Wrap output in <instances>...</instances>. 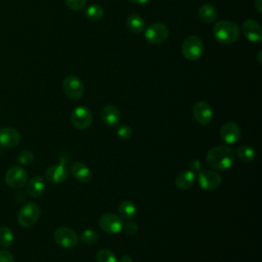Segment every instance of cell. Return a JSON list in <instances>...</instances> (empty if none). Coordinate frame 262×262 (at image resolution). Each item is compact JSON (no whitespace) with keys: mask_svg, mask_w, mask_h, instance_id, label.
Listing matches in <instances>:
<instances>
[{"mask_svg":"<svg viewBox=\"0 0 262 262\" xmlns=\"http://www.w3.org/2000/svg\"><path fill=\"white\" fill-rule=\"evenodd\" d=\"M192 114L195 121L201 125H208L213 119V110L211 105L204 100L194 103Z\"/></svg>","mask_w":262,"mask_h":262,"instance_id":"cell-13","label":"cell"},{"mask_svg":"<svg viewBox=\"0 0 262 262\" xmlns=\"http://www.w3.org/2000/svg\"><path fill=\"white\" fill-rule=\"evenodd\" d=\"M123 219L114 213H104L99 218L100 228L110 234L119 233L123 229Z\"/></svg>","mask_w":262,"mask_h":262,"instance_id":"cell-10","label":"cell"},{"mask_svg":"<svg viewBox=\"0 0 262 262\" xmlns=\"http://www.w3.org/2000/svg\"><path fill=\"white\" fill-rule=\"evenodd\" d=\"M236 156L241 161L250 163V162L254 161L255 156H256V151H255V148L253 146H251L249 144H244V145H241L237 148Z\"/></svg>","mask_w":262,"mask_h":262,"instance_id":"cell-24","label":"cell"},{"mask_svg":"<svg viewBox=\"0 0 262 262\" xmlns=\"http://www.w3.org/2000/svg\"><path fill=\"white\" fill-rule=\"evenodd\" d=\"M117 135L119 138L126 140L129 139L132 135V129L127 124H122L117 128Z\"/></svg>","mask_w":262,"mask_h":262,"instance_id":"cell-30","label":"cell"},{"mask_svg":"<svg viewBox=\"0 0 262 262\" xmlns=\"http://www.w3.org/2000/svg\"><path fill=\"white\" fill-rule=\"evenodd\" d=\"M93 116L90 108L85 105H79L75 107L71 115V122L75 128L79 130H85L92 124Z\"/></svg>","mask_w":262,"mask_h":262,"instance_id":"cell-5","label":"cell"},{"mask_svg":"<svg viewBox=\"0 0 262 262\" xmlns=\"http://www.w3.org/2000/svg\"><path fill=\"white\" fill-rule=\"evenodd\" d=\"M198 182L203 189L214 190L220 186L222 178L218 172L211 169H205L199 172Z\"/></svg>","mask_w":262,"mask_h":262,"instance_id":"cell-9","label":"cell"},{"mask_svg":"<svg viewBox=\"0 0 262 262\" xmlns=\"http://www.w3.org/2000/svg\"><path fill=\"white\" fill-rule=\"evenodd\" d=\"M46 189L45 181L40 176H34L27 184V192L31 198L41 196Z\"/></svg>","mask_w":262,"mask_h":262,"instance_id":"cell-19","label":"cell"},{"mask_svg":"<svg viewBox=\"0 0 262 262\" xmlns=\"http://www.w3.org/2000/svg\"><path fill=\"white\" fill-rule=\"evenodd\" d=\"M96 262H118L116 254L108 249H101L96 253Z\"/></svg>","mask_w":262,"mask_h":262,"instance_id":"cell-27","label":"cell"},{"mask_svg":"<svg viewBox=\"0 0 262 262\" xmlns=\"http://www.w3.org/2000/svg\"><path fill=\"white\" fill-rule=\"evenodd\" d=\"M71 172L74 177L82 183H87L92 178V172L90 168L81 162H74L71 165Z\"/></svg>","mask_w":262,"mask_h":262,"instance_id":"cell-18","label":"cell"},{"mask_svg":"<svg viewBox=\"0 0 262 262\" xmlns=\"http://www.w3.org/2000/svg\"><path fill=\"white\" fill-rule=\"evenodd\" d=\"M255 6H256V9H257V11L260 13V12H261V0H256Z\"/></svg>","mask_w":262,"mask_h":262,"instance_id":"cell-37","label":"cell"},{"mask_svg":"<svg viewBox=\"0 0 262 262\" xmlns=\"http://www.w3.org/2000/svg\"><path fill=\"white\" fill-rule=\"evenodd\" d=\"M64 2L72 10H81L86 5V0H64Z\"/></svg>","mask_w":262,"mask_h":262,"instance_id":"cell-31","label":"cell"},{"mask_svg":"<svg viewBox=\"0 0 262 262\" xmlns=\"http://www.w3.org/2000/svg\"><path fill=\"white\" fill-rule=\"evenodd\" d=\"M207 163L217 170H227L231 168L235 161V152L226 145L214 146L207 152Z\"/></svg>","mask_w":262,"mask_h":262,"instance_id":"cell-1","label":"cell"},{"mask_svg":"<svg viewBox=\"0 0 262 262\" xmlns=\"http://www.w3.org/2000/svg\"><path fill=\"white\" fill-rule=\"evenodd\" d=\"M14 235L10 228L7 226H1L0 227V245L7 248L10 247L13 243Z\"/></svg>","mask_w":262,"mask_h":262,"instance_id":"cell-26","label":"cell"},{"mask_svg":"<svg viewBox=\"0 0 262 262\" xmlns=\"http://www.w3.org/2000/svg\"><path fill=\"white\" fill-rule=\"evenodd\" d=\"M201 168H202V163L199 161V160H195V159H192L188 162V170L192 171V172H200L201 171Z\"/></svg>","mask_w":262,"mask_h":262,"instance_id":"cell-34","label":"cell"},{"mask_svg":"<svg viewBox=\"0 0 262 262\" xmlns=\"http://www.w3.org/2000/svg\"><path fill=\"white\" fill-rule=\"evenodd\" d=\"M62 89L64 94L73 100H79L80 98H82L84 94L83 82L77 76L74 75L68 76L63 80Z\"/></svg>","mask_w":262,"mask_h":262,"instance_id":"cell-8","label":"cell"},{"mask_svg":"<svg viewBox=\"0 0 262 262\" xmlns=\"http://www.w3.org/2000/svg\"><path fill=\"white\" fill-rule=\"evenodd\" d=\"M198 14H199V17L202 21L204 23H207V24H210V23H213L216 17H217V11H216V8L211 5V4H203L200 8H199V11H198Z\"/></svg>","mask_w":262,"mask_h":262,"instance_id":"cell-22","label":"cell"},{"mask_svg":"<svg viewBox=\"0 0 262 262\" xmlns=\"http://www.w3.org/2000/svg\"><path fill=\"white\" fill-rule=\"evenodd\" d=\"M126 234L128 235H134L138 231V225L134 221H129L123 224V229Z\"/></svg>","mask_w":262,"mask_h":262,"instance_id":"cell-32","label":"cell"},{"mask_svg":"<svg viewBox=\"0 0 262 262\" xmlns=\"http://www.w3.org/2000/svg\"><path fill=\"white\" fill-rule=\"evenodd\" d=\"M195 173L190 170H184L180 172L175 178V184L179 189L185 190L190 188L195 182Z\"/></svg>","mask_w":262,"mask_h":262,"instance_id":"cell-20","label":"cell"},{"mask_svg":"<svg viewBox=\"0 0 262 262\" xmlns=\"http://www.w3.org/2000/svg\"><path fill=\"white\" fill-rule=\"evenodd\" d=\"M243 33L245 37L253 43H259L262 40V30L258 21L247 19L243 24Z\"/></svg>","mask_w":262,"mask_h":262,"instance_id":"cell-16","label":"cell"},{"mask_svg":"<svg viewBox=\"0 0 262 262\" xmlns=\"http://www.w3.org/2000/svg\"><path fill=\"white\" fill-rule=\"evenodd\" d=\"M118 262H133V260H132L131 256L125 254V255L121 256V258H120V260H118Z\"/></svg>","mask_w":262,"mask_h":262,"instance_id":"cell-35","label":"cell"},{"mask_svg":"<svg viewBox=\"0 0 262 262\" xmlns=\"http://www.w3.org/2000/svg\"><path fill=\"white\" fill-rule=\"evenodd\" d=\"M126 24H127L128 29L132 33H135V34H138L140 32H142L144 30V27H145L143 18L138 14L128 15V17L126 19Z\"/></svg>","mask_w":262,"mask_h":262,"instance_id":"cell-23","label":"cell"},{"mask_svg":"<svg viewBox=\"0 0 262 262\" xmlns=\"http://www.w3.org/2000/svg\"><path fill=\"white\" fill-rule=\"evenodd\" d=\"M103 124L110 128L117 127L121 120V113L119 108L114 104H106L103 106L100 113Z\"/></svg>","mask_w":262,"mask_h":262,"instance_id":"cell-15","label":"cell"},{"mask_svg":"<svg viewBox=\"0 0 262 262\" xmlns=\"http://www.w3.org/2000/svg\"><path fill=\"white\" fill-rule=\"evenodd\" d=\"M69 176V169L66 166V163L61 161L59 164L52 165L47 168L45 171V177L46 179L54 184L62 183L67 180Z\"/></svg>","mask_w":262,"mask_h":262,"instance_id":"cell-12","label":"cell"},{"mask_svg":"<svg viewBox=\"0 0 262 262\" xmlns=\"http://www.w3.org/2000/svg\"><path fill=\"white\" fill-rule=\"evenodd\" d=\"M103 8L99 4H91L85 10V15L87 16V18L93 21L100 19L103 16Z\"/></svg>","mask_w":262,"mask_h":262,"instance_id":"cell-25","label":"cell"},{"mask_svg":"<svg viewBox=\"0 0 262 262\" xmlns=\"http://www.w3.org/2000/svg\"><path fill=\"white\" fill-rule=\"evenodd\" d=\"M118 211L120 214V217L125 220H131L135 217L136 215V207L135 205L129 201V200H124L119 204Z\"/></svg>","mask_w":262,"mask_h":262,"instance_id":"cell-21","label":"cell"},{"mask_svg":"<svg viewBox=\"0 0 262 262\" xmlns=\"http://www.w3.org/2000/svg\"><path fill=\"white\" fill-rule=\"evenodd\" d=\"M181 52L183 56L188 60H196L202 57L204 53V44L200 37L191 35L184 39Z\"/></svg>","mask_w":262,"mask_h":262,"instance_id":"cell-3","label":"cell"},{"mask_svg":"<svg viewBox=\"0 0 262 262\" xmlns=\"http://www.w3.org/2000/svg\"><path fill=\"white\" fill-rule=\"evenodd\" d=\"M0 262H14L12 253L7 250H0Z\"/></svg>","mask_w":262,"mask_h":262,"instance_id":"cell-33","label":"cell"},{"mask_svg":"<svg viewBox=\"0 0 262 262\" xmlns=\"http://www.w3.org/2000/svg\"><path fill=\"white\" fill-rule=\"evenodd\" d=\"M54 242L61 248L72 249L75 248L79 243L78 234L69 227H58L53 234Z\"/></svg>","mask_w":262,"mask_h":262,"instance_id":"cell-6","label":"cell"},{"mask_svg":"<svg viewBox=\"0 0 262 262\" xmlns=\"http://www.w3.org/2000/svg\"><path fill=\"white\" fill-rule=\"evenodd\" d=\"M144 37L151 44H162L169 37V29L166 25L156 23L149 25L144 31Z\"/></svg>","mask_w":262,"mask_h":262,"instance_id":"cell-7","label":"cell"},{"mask_svg":"<svg viewBox=\"0 0 262 262\" xmlns=\"http://www.w3.org/2000/svg\"><path fill=\"white\" fill-rule=\"evenodd\" d=\"M28 181V173L20 167L14 166L7 170L5 174V182L11 188H20Z\"/></svg>","mask_w":262,"mask_h":262,"instance_id":"cell-11","label":"cell"},{"mask_svg":"<svg viewBox=\"0 0 262 262\" xmlns=\"http://www.w3.org/2000/svg\"><path fill=\"white\" fill-rule=\"evenodd\" d=\"M82 242L86 245H94L97 239H98V233L94 230V229H91V228H87V229H84L80 235Z\"/></svg>","mask_w":262,"mask_h":262,"instance_id":"cell-28","label":"cell"},{"mask_svg":"<svg viewBox=\"0 0 262 262\" xmlns=\"http://www.w3.org/2000/svg\"><path fill=\"white\" fill-rule=\"evenodd\" d=\"M16 161L21 165H29L34 161V155L30 150H23L17 155Z\"/></svg>","mask_w":262,"mask_h":262,"instance_id":"cell-29","label":"cell"},{"mask_svg":"<svg viewBox=\"0 0 262 262\" xmlns=\"http://www.w3.org/2000/svg\"><path fill=\"white\" fill-rule=\"evenodd\" d=\"M128 1L133 4H145V3L149 2L150 0H128Z\"/></svg>","mask_w":262,"mask_h":262,"instance_id":"cell-36","label":"cell"},{"mask_svg":"<svg viewBox=\"0 0 262 262\" xmlns=\"http://www.w3.org/2000/svg\"><path fill=\"white\" fill-rule=\"evenodd\" d=\"M20 141L19 132L10 127H5L0 130V145L3 147H14Z\"/></svg>","mask_w":262,"mask_h":262,"instance_id":"cell-17","label":"cell"},{"mask_svg":"<svg viewBox=\"0 0 262 262\" xmlns=\"http://www.w3.org/2000/svg\"><path fill=\"white\" fill-rule=\"evenodd\" d=\"M40 214L41 211L37 204L27 203L18 211L17 222L23 227H31L38 221Z\"/></svg>","mask_w":262,"mask_h":262,"instance_id":"cell-4","label":"cell"},{"mask_svg":"<svg viewBox=\"0 0 262 262\" xmlns=\"http://www.w3.org/2000/svg\"><path fill=\"white\" fill-rule=\"evenodd\" d=\"M242 135L239 126L234 122H226L220 128V137L228 144L236 143Z\"/></svg>","mask_w":262,"mask_h":262,"instance_id":"cell-14","label":"cell"},{"mask_svg":"<svg viewBox=\"0 0 262 262\" xmlns=\"http://www.w3.org/2000/svg\"><path fill=\"white\" fill-rule=\"evenodd\" d=\"M214 38L221 44H232L239 37V29L230 20H219L213 28Z\"/></svg>","mask_w":262,"mask_h":262,"instance_id":"cell-2","label":"cell"}]
</instances>
